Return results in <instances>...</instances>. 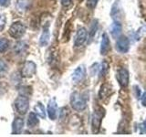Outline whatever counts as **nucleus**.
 <instances>
[{"mask_svg":"<svg viewBox=\"0 0 146 137\" xmlns=\"http://www.w3.org/2000/svg\"><path fill=\"white\" fill-rule=\"evenodd\" d=\"M70 105L75 111L81 112L87 107V100L83 95L75 91L70 95Z\"/></svg>","mask_w":146,"mask_h":137,"instance_id":"f257e3e1","label":"nucleus"},{"mask_svg":"<svg viewBox=\"0 0 146 137\" xmlns=\"http://www.w3.org/2000/svg\"><path fill=\"white\" fill-rule=\"evenodd\" d=\"M121 30H122V27L119 21H114L111 26V29H110L111 34L114 39H118L119 37H120Z\"/></svg>","mask_w":146,"mask_h":137,"instance_id":"ddd939ff","label":"nucleus"},{"mask_svg":"<svg viewBox=\"0 0 146 137\" xmlns=\"http://www.w3.org/2000/svg\"><path fill=\"white\" fill-rule=\"evenodd\" d=\"M130 48V41L129 39L125 36H120L116 42V50L120 53L128 52Z\"/></svg>","mask_w":146,"mask_h":137,"instance_id":"423d86ee","label":"nucleus"},{"mask_svg":"<svg viewBox=\"0 0 146 137\" xmlns=\"http://www.w3.org/2000/svg\"><path fill=\"white\" fill-rule=\"evenodd\" d=\"M116 79L121 87H127L129 84V80H130V75H129V71H128L126 68H121L117 70L116 73Z\"/></svg>","mask_w":146,"mask_h":137,"instance_id":"39448f33","label":"nucleus"},{"mask_svg":"<svg viewBox=\"0 0 146 137\" xmlns=\"http://www.w3.org/2000/svg\"><path fill=\"white\" fill-rule=\"evenodd\" d=\"M103 117V113L100 111H95L92 114V118H91V129L94 132H98L100 127V123H102V119Z\"/></svg>","mask_w":146,"mask_h":137,"instance_id":"6e6552de","label":"nucleus"},{"mask_svg":"<svg viewBox=\"0 0 146 137\" xmlns=\"http://www.w3.org/2000/svg\"><path fill=\"white\" fill-rule=\"evenodd\" d=\"M108 70H109V64H108L106 61L102 62V68H100V75H102V77L105 76V75L107 74Z\"/></svg>","mask_w":146,"mask_h":137,"instance_id":"4be33fe9","label":"nucleus"},{"mask_svg":"<svg viewBox=\"0 0 146 137\" xmlns=\"http://www.w3.org/2000/svg\"><path fill=\"white\" fill-rule=\"evenodd\" d=\"M49 37H50V34H49V29H48V25L47 27H44V29H43V32L42 34H41V37H40V39H39V44L41 47H45V46H47L48 41H49Z\"/></svg>","mask_w":146,"mask_h":137,"instance_id":"4468645a","label":"nucleus"},{"mask_svg":"<svg viewBox=\"0 0 146 137\" xmlns=\"http://www.w3.org/2000/svg\"><path fill=\"white\" fill-rule=\"evenodd\" d=\"M27 49V46L25 42L23 41H19L15 45V48H14V51L17 55H21L23 53L26 52V50Z\"/></svg>","mask_w":146,"mask_h":137,"instance_id":"a211bd4d","label":"nucleus"},{"mask_svg":"<svg viewBox=\"0 0 146 137\" xmlns=\"http://www.w3.org/2000/svg\"><path fill=\"white\" fill-rule=\"evenodd\" d=\"M25 32H26L25 25L23 24L22 22L17 21V22H14L10 26L8 33L14 39H20L21 37L25 34Z\"/></svg>","mask_w":146,"mask_h":137,"instance_id":"7ed1b4c3","label":"nucleus"},{"mask_svg":"<svg viewBox=\"0 0 146 137\" xmlns=\"http://www.w3.org/2000/svg\"><path fill=\"white\" fill-rule=\"evenodd\" d=\"M98 30V20L97 19H94L92 22H91V25H90V29L89 31V37L90 39H92L94 38V36L96 34V32Z\"/></svg>","mask_w":146,"mask_h":137,"instance_id":"6ab92c4d","label":"nucleus"},{"mask_svg":"<svg viewBox=\"0 0 146 137\" xmlns=\"http://www.w3.org/2000/svg\"><path fill=\"white\" fill-rule=\"evenodd\" d=\"M34 112L40 118H46V110L44 105L41 102H38L34 107Z\"/></svg>","mask_w":146,"mask_h":137,"instance_id":"f3484780","label":"nucleus"},{"mask_svg":"<svg viewBox=\"0 0 146 137\" xmlns=\"http://www.w3.org/2000/svg\"><path fill=\"white\" fill-rule=\"evenodd\" d=\"M85 75H86V70H85V68L84 66H79L76 70L73 71L72 73V80L75 82V83H79L82 80L85 78Z\"/></svg>","mask_w":146,"mask_h":137,"instance_id":"9b49d317","label":"nucleus"},{"mask_svg":"<svg viewBox=\"0 0 146 137\" xmlns=\"http://www.w3.org/2000/svg\"><path fill=\"white\" fill-rule=\"evenodd\" d=\"M112 88L111 85L109 84H103L102 87H100V90L99 91V97L103 100L105 98H107L108 96H110L112 93Z\"/></svg>","mask_w":146,"mask_h":137,"instance_id":"2eb2a0df","label":"nucleus"},{"mask_svg":"<svg viewBox=\"0 0 146 137\" xmlns=\"http://www.w3.org/2000/svg\"><path fill=\"white\" fill-rule=\"evenodd\" d=\"M7 70V64L3 59H0V75L4 74Z\"/></svg>","mask_w":146,"mask_h":137,"instance_id":"5701e85b","label":"nucleus"},{"mask_svg":"<svg viewBox=\"0 0 146 137\" xmlns=\"http://www.w3.org/2000/svg\"><path fill=\"white\" fill-rule=\"evenodd\" d=\"M31 2L30 0H18L17 2V7L19 8V10L25 11L30 7Z\"/></svg>","mask_w":146,"mask_h":137,"instance_id":"aec40b11","label":"nucleus"},{"mask_svg":"<svg viewBox=\"0 0 146 137\" xmlns=\"http://www.w3.org/2000/svg\"><path fill=\"white\" fill-rule=\"evenodd\" d=\"M36 70V65L33 61H26L23 65L21 75L25 78H30L33 76Z\"/></svg>","mask_w":146,"mask_h":137,"instance_id":"0eeeda50","label":"nucleus"},{"mask_svg":"<svg viewBox=\"0 0 146 137\" xmlns=\"http://www.w3.org/2000/svg\"><path fill=\"white\" fill-rule=\"evenodd\" d=\"M8 47H9V41L5 38L0 39V53H4L5 51H7Z\"/></svg>","mask_w":146,"mask_h":137,"instance_id":"412c9836","label":"nucleus"},{"mask_svg":"<svg viewBox=\"0 0 146 137\" xmlns=\"http://www.w3.org/2000/svg\"><path fill=\"white\" fill-rule=\"evenodd\" d=\"M39 123V121L38 119V115L35 112H30L27 117V126L29 128H34Z\"/></svg>","mask_w":146,"mask_h":137,"instance_id":"dca6fc26","label":"nucleus"},{"mask_svg":"<svg viewBox=\"0 0 146 137\" xmlns=\"http://www.w3.org/2000/svg\"><path fill=\"white\" fill-rule=\"evenodd\" d=\"M141 104H143V106L146 107V93H144L143 98H141Z\"/></svg>","mask_w":146,"mask_h":137,"instance_id":"bb28decb","label":"nucleus"},{"mask_svg":"<svg viewBox=\"0 0 146 137\" xmlns=\"http://www.w3.org/2000/svg\"><path fill=\"white\" fill-rule=\"evenodd\" d=\"M141 132H144V134H146V119H145V121L143 123V126H141Z\"/></svg>","mask_w":146,"mask_h":137,"instance_id":"cd10ccee","label":"nucleus"},{"mask_svg":"<svg viewBox=\"0 0 146 137\" xmlns=\"http://www.w3.org/2000/svg\"><path fill=\"white\" fill-rule=\"evenodd\" d=\"M72 0H61V5L63 7H68L71 4Z\"/></svg>","mask_w":146,"mask_h":137,"instance_id":"a878e982","label":"nucleus"},{"mask_svg":"<svg viewBox=\"0 0 146 137\" xmlns=\"http://www.w3.org/2000/svg\"><path fill=\"white\" fill-rule=\"evenodd\" d=\"M48 114L50 120H56L58 116V105L56 102V100L51 99L48 103Z\"/></svg>","mask_w":146,"mask_h":137,"instance_id":"1a4fd4ad","label":"nucleus"},{"mask_svg":"<svg viewBox=\"0 0 146 137\" xmlns=\"http://www.w3.org/2000/svg\"><path fill=\"white\" fill-rule=\"evenodd\" d=\"M98 1L99 0H87V7L90 9H93L97 6Z\"/></svg>","mask_w":146,"mask_h":137,"instance_id":"b1692460","label":"nucleus"},{"mask_svg":"<svg viewBox=\"0 0 146 137\" xmlns=\"http://www.w3.org/2000/svg\"><path fill=\"white\" fill-rule=\"evenodd\" d=\"M10 2H11V0H0V6L7 7L10 5Z\"/></svg>","mask_w":146,"mask_h":137,"instance_id":"393cba45","label":"nucleus"},{"mask_svg":"<svg viewBox=\"0 0 146 137\" xmlns=\"http://www.w3.org/2000/svg\"><path fill=\"white\" fill-rule=\"evenodd\" d=\"M111 49V41H110L109 36L107 33H103L102 37V42H100V52L102 55H106L110 51Z\"/></svg>","mask_w":146,"mask_h":137,"instance_id":"9d476101","label":"nucleus"},{"mask_svg":"<svg viewBox=\"0 0 146 137\" xmlns=\"http://www.w3.org/2000/svg\"><path fill=\"white\" fill-rule=\"evenodd\" d=\"M89 33L85 27H80L77 30V33L74 39V46L76 48H80L83 45L88 39Z\"/></svg>","mask_w":146,"mask_h":137,"instance_id":"20e7f679","label":"nucleus"},{"mask_svg":"<svg viewBox=\"0 0 146 137\" xmlns=\"http://www.w3.org/2000/svg\"><path fill=\"white\" fill-rule=\"evenodd\" d=\"M24 127V120L20 117L15 118L13 123H12V134H20Z\"/></svg>","mask_w":146,"mask_h":137,"instance_id":"f8f14e48","label":"nucleus"},{"mask_svg":"<svg viewBox=\"0 0 146 137\" xmlns=\"http://www.w3.org/2000/svg\"><path fill=\"white\" fill-rule=\"evenodd\" d=\"M15 107L19 114H26L29 108V100L27 96L19 95L15 100Z\"/></svg>","mask_w":146,"mask_h":137,"instance_id":"f03ea898","label":"nucleus"}]
</instances>
